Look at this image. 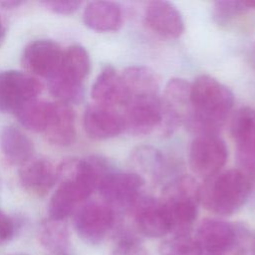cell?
Listing matches in <instances>:
<instances>
[{
	"label": "cell",
	"mask_w": 255,
	"mask_h": 255,
	"mask_svg": "<svg viewBox=\"0 0 255 255\" xmlns=\"http://www.w3.org/2000/svg\"><path fill=\"white\" fill-rule=\"evenodd\" d=\"M205 255H223V254H205Z\"/></svg>",
	"instance_id": "cell-37"
},
{
	"label": "cell",
	"mask_w": 255,
	"mask_h": 255,
	"mask_svg": "<svg viewBox=\"0 0 255 255\" xmlns=\"http://www.w3.org/2000/svg\"><path fill=\"white\" fill-rule=\"evenodd\" d=\"M123 10L118 3L111 1L90 2L83 13L84 24L97 32H112L123 25Z\"/></svg>",
	"instance_id": "cell-20"
},
{
	"label": "cell",
	"mask_w": 255,
	"mask_h": 255,
	"mask_svg": "<svg viewBox=\"0 0 255 255\" xmlns=\"http://www.w3.org/2000/svg\"><path fill=\"white\" fill-rule=\"evenodd\" d=\"M191 84L184 79L173 78L165 86L161 99L162 120L160 126L165 134L171 133L181 123H185L190 113Z\"/></svg>",
	"instance_id": "cell-9"
},
{
	"label": "cell",
	"mask_w": 255,
	"mask_h": 255,
	"mask_svg": "<svg viewBox=\"0 0 255 255\" xmlns=\"http://www.w3.org/2000/svg\"><path fill=\"white\" fill-rule=\"evenodd\" d=\"M76 118L70 105L50 103L49 115L44 129L47 139L58 146H69L76 138Z\"/></svg>",
	"instance_id": "cell-17"
},
{
	"label": "cell",
	"mask_w": 255,
	"mask_h": 255,
	"mask_svg": "<svg viewBox=\"0 0 255 255\" xmlns=\"http://www.w3.org/2000/svg\"><path fill=\"white\" fill-rule=\"evenodd\" d=\"M50 103L33 99L19 106L14 114L18 122L27 129L35 132H44L46 128Z\"/></svg>",
	"instance_id": "cell-24"
},
{
	"label": "cell",
	"mask_w": 255,
	"mask_h": 255,
	"mask_svg": "<svg viewBox=\"0 0 255 255\" xmlns=\"http://www.w3.org/2000/svg\"><path fill=\"white\" fill-rule=\"evenodd\" d=\"M48 89L57 102L63 104H77L84 98L83 83L73 81L58 72L48 79Z\"/></svg>",
	"instance_id": "cell-25"
},
{
	"label": "cell",
	"mask_w": 255,
	"mask_h": 255,
	"mask_svg": "<svg viewBox=\"0 0 255 255\" xmlns=\"http://www.w3.org/2000/svg\"><path fill=\"white\" fill-rule=\"evenodd\" d=\"M251 59H252L253 66H254V68H255V44L253 45L252 50H251Z\"/></svg>",
	"instance_id": "cell-35"
},
{
	"label": "cell",
	"mask_w": 255,
	"mask_h": 255,
	"mask_svg": "<svg viewBox=\"0 0 255 255\" xmlns=\"http://www.w3.org/2000/svg\"><path fill=\"white\" fill-rule=\"evenodd\" d=\"M194 238L206 254L224 255L236 247L238 228L221 219L206 218L197 227Z\"/></svg>",
	"instance_id": "cell-12"
},
{
	"label": "cell",
	"mask_w": 255,
	"mask_h": 255,
	"mask_svg": "<svg viewBox=\"0 0 255 255\" xmlns=\"http://www.w3.org/2000/svg\"><path fill=\"white\" fill-rule=\"evenodd\" d=\"M247 4H248V6L250 7V9H251V8L255 9V0H252V1H247Z\"/></svg>",
	"instance_id": "cell-36"
},
{
	"label": "cell",
	"mask_w": 255,
	"mask_h": 255,
	"mask_svg": "<svg viewBox=\"0 0 255 255\" xmlns=\"http://www.w3.org/2000/svg\"><path fill=\"white\" fill-rule=\"evenodd\" d=\"M5 37H6V26L2 18L0 17V46L3 43Z\"/></svg>",
	"instance_id": "cell-34"
},
{
	"label": "cell",
	"mask_w": 255,
	"mask_h": 255,
	"mask_svg": "<svg viewBox=\"0 0 255 255\" xmlns=\"http://www.w3.org/2000/svg\"><path fill=\"white\" fill-rule=\"evenodd\" d=\"M42 4L50 11L61 14V15H69L76 12L82 2L74 1V0H52V1H43Z\"/></svg>",
	"instance_id": "cell-31"
},
{
	"label": "cell",
	"mask_w": 255,
	"mask_h": 255,
	"mask_svg": "<svg viewBox=\"0 0 255 255\" xmlns=\"http://www.w3.org/2000/svg\"><path fill=\"white\" fill-rule=\"evenodd\" d=\"M123 115L125 129L131 134L142 135L159 127L162 120L161 99L158 96L129 98Z\"/></svg>",
	"instance_id": "cell-7"
},
{
	"label": "cell",
	"mask_w": 255,
	"mask_h": 255,
	"mask_svg": "<svg viewBox=\"0 0 255 255\" xmlns=\"http://www.w3.org/2000/svg\"><path fill=\"white\" fill-rule=\"evenodd\" d=\"M91 70V59L81 45H72L63 51L62 60L56 72L79 83H84Z\"/></svg>",
	"instance_id": "cell-23"
},
{
	"label": "cell",
	"mask_w": 255,
	"mask_h": 255,
	"mask_svg": "<svg viewBox=\"0 0 255 255\" xmlns=\"http://www.w3.org/2000/svg\"><path fill=\"white\" fill-rule=\"evenodd\" d=\"M92 98L95 104L117 109L125 107L127 91L122 75L112 66H106L93 84Z\"/></svg>",
	"instance_id": "cell-18"
},
{
	"label": "cell",
	"mask_w": 255,
	"mask_h": 255,
	"mask_svg": "<svg viewBox=\"0 0 255 255\" xmlns=\"http://www.w3.org/2000/svg\"><path fill=\"white\" fill-rule=\"evenodd\" d=\"M144 179L138 173L112 170L103 178L98 190L104 202L114 210H131L141 197Z\"/></svg>",
	"instance_id": "cell-4"
},
{
	"label": "cell",
	"mask_w": 255,
	"mask_h": 255,
	"mask_svg": "<svg viewBox=\"0 0 255 255\" xmlns=\"http://www.w3.org/2000/svg\"><path fill=\"white\" fill-rule=\"evenodd\" d=\"M83 127L87 135L96 140L115 137L125 129L122 114L114 108L98 104L86 109Z\"/></svg>",
	"instance_id": "cell-14"
},
{
	"label": "cell",
	"mask_w": 255,
	"mask_h": 255,
	"mask_svg": "<svg viewBox=\"0 0 255 255\" xmlns=\"http://www.w3.org/2000/svg\"><path fill=\"white\" fill-rule=\"evenodd\" d=\"M115 223V210L105 202L91 201L77 208L74 226L78 235L87 243L102 242Z\"/></svg>",
	"instance_id": "cell-6"
},
{
	"label": "cell",
	"mask_w": 255,
	"mask_h": 255,
	"mask_svg": "<svg viewBox=\"0 0 255 255\" xmlns=\"http://www.w3.org/2000/svg\"><path fill=\"white\" fill-rule=\"evenodd\" d=\"M42 85L30 74L20 71L0 72V112H14L22 104L37 99Z\"/></svg>",
	"instance_id": "cell-8"
},
{
	"label": "cell",
	"mask_w": 255,
	"mask_h": 255,
	"mask_svg": "<svg viewBox=\"0 0 255 255\" xmlns=\"http://www.w3.org/2000/svg\"><path fill=\"white\" fill-rule=\"evenodd\" d=\"M112 255H149V252L135 235L124 232L115 243Z\"/></svg>",
	"instance_id": "cell-30"
},
{
	"label": "cell",
	"mask_w": 255,
	"mask_h": 255,
	"mask_svg": "<svg viewBox=\"0 0 255 255\" xmlns=\"http://www.w3.org/2000/svg\"><path fill=\"white\" fill-rule=\"evenodd\" d=\"M0 148L6 160L13 165H24L34 154L33 141L15 126H6L1 129Z\"/></svg>",
	"instance_id": "cell-21"
},
{
	"label": "cell",
	"mask_w": 255,
	"mask_h": 255,
	"mask_svg": "<svg viewBox=\"0 0 255 255\" xmlns=\"http://www.w3.org/2000/svg\"><path fill=\"white\" fill-rule=\"evenodd\" d=\"M58 166L46 158H32L19 170V182L28 192L44 196L59 181Z\"/></svg>",
	"instance_id": "cell-16"
},
{
	"label": "cell",
	"mask_w": 255,
	"mask_h": 255,
	"mask_svg": "<svg viewBox=\"0 0 255 255\" xmlns=\"http://www.w3.org/2000/svg\"><path fill=\"white\" fill-rule=\"evenodd\" d=\"M14 231L15 227L13 221L0 209V244L11 240Z\"/></svg>",
	"instance_id": "cell-32"
},
{
	"label": "cell",
	"mask_w": 255,
	"mask_h": 255,
	"mask_svg": "<svg viewBox=\"0 0 255 255\" xmlns=\"http://www.w3.org/2000/svg\"><path fill=\"white\" fill-rule=\"evenodd\" d=\"M228 149L216 134H199L189 148V164L192 171L206 179L218 174L225 165Z\"/></svg>",
	"instance_id": "cell-5"
},
{
	"label": "cell",
	"mask_w": 255,
	"mask_h": 255,
	"mask_svg": "<svg viewBox=\"0 0 255 255\" xmlns=\"http://www.w3.org/2000/svg\"><path fill=\"white\" fill-rule=\"evenodd\" d=\"M121 75L127 91V101L136 96H158L159 81L151 69L134 65L126 68Z\"/></svg>",
	"instance_id": "cell-22"
},
{
	"label": "cell",
	"mask_w": 255,
	"mask_h": 255,
	"mask_svg": "<svg viewBox=\"0 0 255 255\" xmlns=\"http://www.w3.org/2000/svg\"><path fill=\"white\" fill-rule=\"evenodd\" d=\"M200 187L191 176H180L163 191V202L173 234H189L198 214Z\"/></svg>",
	"instance_id": "cell-3"
},
{
	"label": "cell",
	"mask_w": 255,
	"mask_h": 255,
	"mask_svg": "<svg viewBox=\"0 0 255 255\" xmlns=\"http://www.w3.org/2000/svg\"><path fill=\"white\" fill-rule=\"evenodd\" d=\"M147 26L157 35L176 39L184 31V21L179 10L167 1H152L145 8Z\"/></svg>",
	"instance_id": "cell-15"
},
{
	"label": "cell",
	"mask_w": 255,
	"mask_h": 255,
	"mask_svg": "<svg viewBox=\"0 0 255 255\" xmlns=\"http://www.w3.org/2000/svg\"><path fill=\"white\" fill-rule=\"evenodd\" d=\"M138 231L150 238H158L171 232L167 210L161 200L141 196L131 209Z\"/></svg>",
	"instance_id": "cell-13"
},
{
	"label": "cell",
	"mask_w": 255,
	"mask_h": 255,
	"mask_svg": "<svg viewBox=\"0 0 255 255\" xmlns=\"http://www.w3.org/2000/svg\"><path fill=\"white\" fill-rule=\"evenodd\" d=\"M231 136L236 144L241 170L248 175L255 172V110L244 107L236 111L230 125Z\"/></svg>",
	"instance_id": "cell-10"
},
{
	"label": "cell",
	"mask_w": 255,
	"mask_h": 255,
	"mask_svg": "<svg viewBox=\"0 0 255 255\" xmlns=\"http://www.w3.org/2000/svg\"><path fill=\"white\" fill-rule=\"evenodd\" d=\"M49 203L50 218L64 221L69 217L79 204L83 203L91 195L86 189L70 178H62Z\"/></svg>",
	"instance_id": "cell-19"
},
{
	"label": "cell",
	"mask_w": 255,
	"mask_h": 255,
	"mask_svg": "<svg viewBox=\"0 0 255 255\" xmlns=\"http://www.w3.org/2000/svg\"><path fill=\"white\" fill-rule=\"evenodd\" d=\"M23 1H19V0H5V1H0V6H2L5 9H12L15 7L20 6L21 4H23Z\"/></svg>",
	"instance_id": "cell-33"
},
{
	"label": "cell",
	"mask_w": 255,
	"mask_h": 255,
	"mask_svg": "<svg viewBox=\"0 0 255 255\" xmlns=\"http://www.w3.org/2000/svg\"><path fill=\"white\" fill-rule=\"evenodd\" d=\"M199 200L211 212L231 215L247 201L251 192L250 175L241 169H228L206 179Z\"/></svg>",
	"instance_id": "cell-2"
},
{
	"label": "cell",
	"mask_w": 255,
	"mask_h": 255,
	"mask_svg": "<svg viewBox=\"0 0 255 255\" xmlns=\"http://www.w3.org/2000/svg\"><path fill=\"white\" fill-rule=\"evenodd\" d=\"M161 255H204L201 247L189 234H173L160 245Z\"/></svg>",
	"instance_id": "cell-27"
},
{
	"label": "cell",
	"mask_w": 255,
	"mask_h": 255,
	"mask_svg": "<svg viewBox=\"0 0 255 255\" xmlns=\"http://www.w3.org/2000/svg\"><path fill=\"white\" fill-rule=\"evenodd\" d=\"M249 9L250 7L248 6L247 1H217L213 5L212 17L214 22L218 25L226 26L240 15L246 13Z\"/></svg>",
	"instance_id": "cell-29"
},
{
	"label": "cell",
	"mask_w": 255,
	"mask_h": 255,
	"mask_svg": "<svg viewBox=\"0 0 255 255\" xmlns=\"http://www.w3.org/2000/svg\"><path fill=\"white\" fill-rule=\"evenodd\" d=\"M40 240L52 251L62 250L68 244V229L63 221L50 218L41 224Z\"/></svg>",
	"instance_id": "cell-26"
},
{
	"label": "cell",
	"mask_w": 255,
	"mask_h": 255,
	"mask_svg": "<svg viewBox=\"0 0 255 255\" xmlns=\"http://www.w3.org/2000/svg\"><path fill=\"white\" fill-rule=\"evenodd\" d=\"M234 104L228 87L208 76L197 77L190 87V113L186 125L200 134H215Z\"/></svg>",
	"instance_id": "cell-1"
},
{
	"label": "cell",
	"mask_w": 255,
	"mask_h": 255,
	"mask_svg": "<svg viewBox=\"0 0 255 255\" xmlns=\"http://www.w3.org/2000/svg\"><path fill=\"white\" fill-rule=\"evenodd\" d=\"M62 56L63 50L56 42L39 39L25 47L21 63L30 75L49 79L59 68Z\"/></svg>",
	"instance_id": "cell-11"
},
{
	"label": "cell",
	"mask_w": 255,
	"mask_h": 255,
	"mask_svg": "<svg viewBox=\"0 0 255 255\" xmlns=\"http://www.w3.org/2000/svg\"><path fill=\"white\" fill-rule=\"evenodd\" d=\"M133 160L143 172L152 177L160 176L164 168V158L162 154L151 146H140L133 152Z\"/></svg>",
	"instance_id": "cell-28"
},
{
	"label": "cell",
	"mask_w": 255,
	"mask_h": 255,
	"mask_svg": "<svg viewBox=\"0 0 255 255\" xmlns=\"http://www.w3.org/2000/svg\"><path fill=\"white\" fill-rule=\"evenodd\" d=\"M17 255H24V254H17Z\"/></svg>",
	"instance_id": "cell-38"
}]
</instances>
